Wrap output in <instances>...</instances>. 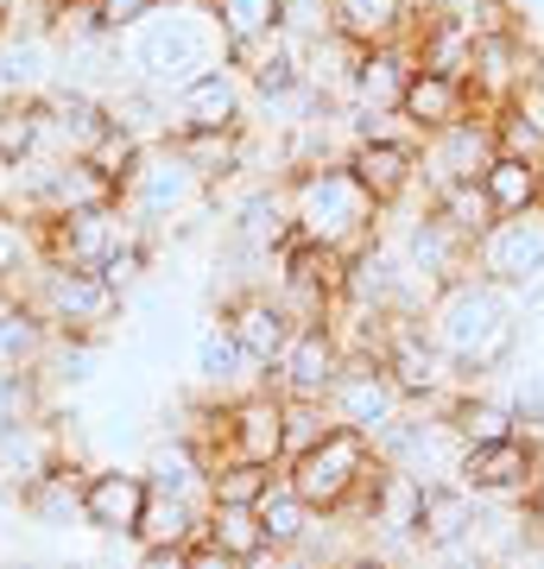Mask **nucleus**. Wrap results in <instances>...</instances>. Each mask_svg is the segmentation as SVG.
I'll use <instances>...</instances> for the list:
<instances>
[{"label":"nucleus","mask_w":544,"mask_h":569,"mask_svg":"<svg viewBox=\"0 0 544 569\" xmlns=\"http://www.w3.org/2000/svg\"><path fill=\"white\" fill-rule=\"evenodd\" d=\"M273 481V468L266 462H241V456H228V462L209 468V500H228V507H254Z\"/></svg>","instance_id":"37"},{"label":"nucleus","mask_w":544,"mask_h":569,"mask_svg":"<svg viewBox=\"0 0 544 569\" xmlns=\"http://www.w3.org/2000/svg\"><path fill=\"white\" fill-rule=\"evenodd\" d=\"M431 209H437V216H444V222L456 228V234H463V241H482L487 228L501 222V216H494V203H487L482 178H475V183H449V190H437V197H431Z\"/></svg>","instance_id":"35"},{"label":"nucleus","mask_w":544,"mask_h":569,"mask_svg":"<svg viewBox=\"0 0 544 569\" xmlns=\"http://www.w3.org/2000/svg\"><path fill=\"white\" fill-rule=\"evenodd\" d=\"M525 512H532V519H538V531H544V475H538V488L525 493Z\"/></svg>","instance_id":"43"},{"label":"nucleus","mask_w":544,"mask_h":569,"mask_svg":"<svg viewBox=\"0 0 544 569\" xmlns=\"http://www.w3.org/2000/svg\"><path fill=\"white\" fill-rule=\"evenodd\" d=\"M58 70H63V58L44 26L0 32V89H7V102H39L44 89L58 82Z\"/></svg>","instance_id":"19"},{"label":"nucleus","mask_w":544,"mask_h":569,"mask_svg":"<svg viewBox=\"0 0 544 569\" xmlns=\"http://www.w3.org/2000/svg\"><path fill=\"white\" fill-rule=\"evenodd\" d=\"M285 197H291V228L317 247H343L355 253L362 241H374L386 228V209L374 203V190L355 178L348 159L310 164V171H291L285 178Z\"/></svg>","instance_id":"4"},{"label":"nucleus","mask_w":544,"mask_h":569,"mask_svg":"<svg viewBox=\"0 0 544 569\" xmlns=\"http://www.w3.org/2000/svg\"><path fill=\"white\" fill-rule=\"evenodd\" d=\"M152 7H159V0H96V20H101V32L127 39L140 20H152Z\"/></svg>","instance_id":"40"},{"label":"nucleus","mask_w":544,"mask_h":569,"mask_svg":"<svg viewBox=\"0 0 544 569\" xmlns=\"http://www.w3.org/2000/svg\"><path fill=\"white\" fill-rule=\"evenodd\" d=\"M468 526H475V493L449 475V481H424V507H418V545L424 557H437L449 545H468Z\"/></svg>","instance_id":"22"},{"label":"nucleus","mask_w":544,"mask_h":569,"mask_svg":"<svg viewBox=\"0 0 544 569\" xmlns=\"http://www.w3.org/2000/svg\"><path fill=\"white\" fill-rule=\"evenodd\" d=\"M202 545L228 550V557H254V550H266L260 512L254 507H228V500H209V507H202Z\"/></svg>","instance_id":"33"},{"label":"nucleus","mask_w":544,"mask_h":569,"mask_svg":"<svg viewBox=\"0 0 544 569\" xmlns=\"http://www.w3.org/2000/svg\"><path fill=\"white\" fill-rule=\"evenodd\" d=\"M222 44H254L279 32V0H202Z\"/></svg>","instance_id":"34"},{"label":"nucleus","mask_w":544,"mask_h":569,"mask_svg":"<svg viewBox=\"0 0 544 569\" xmlns=\"http://www.w3.org/2000/svg\"><path fill=\"white\" fill-rule=\"evenodd\" d=\"M323 406H329V418H336V425L362 430L367 443H374L380 430H393L405 418V392L393 387V373H386L374 355H348Z\"/></svg>","instance_id":"8"},{"label":"nucleus","mask_w":544,"mask_h":569,"mask_svg":"<svg viewBox=\"0 0 544 569\" xmlns=\"http://www.w3.org/2000/svg\"><path fill=\"white\" fill-rule=\"evenodd\" d=\"M228 329H235V342H241L247 361L273 367L285 355V342H291V317H285V305L273 298V291H235V298H222V310H216Z\"/></svg>","instance_id":"20"},{"label":"nucleus","mask_w":544,"mask_h":569,"mask_svg":"<svg viewBox=\"0 0 544 569\" xmlns=\"http://www.w3.org/2000/svg\"><path fill=\"white\" fill-rule=\"evenodd\" d=\"M202 538V507L197 500H171V493H152L140 512V526H133V545H178L190 550Z\"/></svg>","instance_id":"32"},{"label":"nucleus","mask_w":544,"mask_h":569,"mask_svg":"<svg viewBox=\"0 0 544 569\" xmlns=\"http://www.w3.org/2000/svg\"><path fill=\"white\" fill-rule=\"evenodd\" d=\"M121 44H127V70L159 96L184 89L209 63H222V32H216L202 0L197 7H152V20H140Z\"/></svg>","instance_id":"5"},{"label":"nucleus","mask_w":544,"mask_h":569,"mask_svg":"<svg viewBox=\"0 0 544 569\" xmlns=\"http://www.w3.org/2000/svg\"><path fill=\"white\" fill-rule=\"evenodd\" d=\"M0 190H7V164H0Z\"/></svg>","instance_id":"45"},{"label":"nucleus","mask_w":544,"mask_h":569,"mask_svg":"<svg viewBox=\"0 0 544 569\" xmlns=\"http://www.w3.org/2000/svg\"><path fill=\"white\" fill-rule=\"evenodd\" d=\"M343 361L348 355H343V342H336V329L329 323H298L291 342H285V355L266 367V387L279 392V399H329Z\"/></svg>","instance_id":"11"},{"label":"nucleus","mask_w":544,"mask_h":569,"mask_svg":"<svg viewBox=\"0 0 544 569\" xmlns=\"http://www.w3.org/2000/svg\"><path fill=\"white\" fill-rule=\"evenodd\" d=\"M0 108H7V89H0Z\"/></svg>","instance_id":"46"},{"label":"nucleus","mask_w":544,"mask_h":569,"mask_svg":"<svg viewBox=\"0 0 544 569\" xmlns=\"http://www.w3.org/2000/svg\"><path fill=\"white\" fill-rule=\"evenodd\" d=\"M418 7L424 0H329V26L348 44H393L418 20Z\"/></svg>","instance_id":"26"},{"label":"nucleus","mask_w":544,"mask_h":569,"mask_svg":"<svg viewBox=\"0 0 544 569\" xmlns=\"http://www.w3.org/2000/svg\"><path fill=\"white\" fill-rule=\"evenodd\" d=\"M121 209L146 228V234H152V241H171V247L197 241L202 228L216 222L209 183L178 159V146H171V140H152L140 152V164H133L127 183H121Z\"/></svg>","instance_id":"2"},{"label":"nucleus","mask_w":544,"mask_h":569,"mask_svg":"<svg viewBox=\"0 0 544 569\" xmlns=\"http://www.w3.org/2000/svg\"><path fill=\"white\" fill-rule=\"evenodd\" d=\"M140 152H146V140H140V133H127L121 121H108V127H101V140L89 146L82 159H89V164L101 171V178H108L115 190H121V183H127V171L140 164Z\"/></svg>","instance_id":"38"},{"label":"nucleus","mask_w":544,"mask_h":569,"mask_svg":"<svg viewBox=\"0 0 544 569\" xmlns=\"http://www.w3.org/2000/svg\"><path fill=\"white\" fill-rule=\"evenodd\" d=\"M140 475H146V488L152 493H171V500H197V507H209V462H202L184 437H159V443L146 449Z\"/></svg>","instance_id":"23"},{"label":"nucleus","mask_w":544,"mask_h":569,"mask_svg":"<svg viewBox=\"0 0 544 569\" xmlns=\"http://www.w3.org/2000/svg\"><path fill=\"white\" fill-rule=\"evenodd\" d=\"M7 298H20L44 317L51 336H82V342H108L115 323H127V298L101 279L96 266H51V260H26V279L0 284Z\"/></svg>","instance_id":"3"},{"label":"nucleus","mask_w":544,"mask_h":569,"mask_svg":"<svg viewBox=\"0 0 544 569\" xmlns=\"http://www.w3.org/2000/svg\"><path fill=\"white\" fill-rule=\"evenodd\" d=\"M82 475H89L82 462L44 468L39 481H32V488L20 493V512L32 519V526H44V531H70V526H82Z\"/></svg>","instance_id":"25"},{"label":"nucleus","mask_w":544,"mask_h":569,"mask_svg":"<svg viewBox=\"0 0 544 569\" xmlns=\"http://www.w3.org/2000/svg\"><path fill=\"white\" fill-rule=\"evenodd\" d=\"M127 569H190V550H178V545H140Z\"/></svg>","instance_id":"41"},{"label":"nucleus","mask_w":544,"mask_h":569,"mask_svg":"<svg viewBox=\"0 0 544 569\" xmlns=\"http://www.w3.org/2000/svg\"><path fill=\"white\" fill-rule=\"evenodd\" d=\"M412 70H418V63H412L405 39H393V44H362V58H355V70H348L343 102L362 108V114H399Z\"/></svg>","instance_id":"18"},{"label":"nucleus","mask_w":544,"mask_h":569,"mask_svg":"<svg viewBox=\"0 0 544 569\" xmlns=\"http://www.w3.org/2000/svg\"><path fill=\"white\" fill-rule=\"evenodd\" d=\"M538 443H544V430H538Z\"/></svg>","instance_id":"47"},{"label":"nucleus","mask_w":544,"mask_h":569,"mask_svg":"<svg viewBox=\"0 0 544 569\" xmlns=\"http://www.w3.org/2000/svg\"><path fill=\"white\" fill-rule=\"evenodd\" d=\"M475 272L520 298V310H544V203L501 216L475 241Z\"/></svg>","instance_id":"6"},{"label":"nucleus","mask_w":544,"mask_h":569,"mask_svg":"<svg viewBox=\"0 0 544 569\" xmlns=\"http://www.w3.org/2000/svg\"><path fill=\"white\" fill-rule=\"evenodd\" d=\"M190 569H241V557H228V550H216V545H190Z\"/></svg>","instance_id":"42"},{"label":"nucleus","mask_w":544,"mask_h":569,"mask_svg":"<svg viewBox=\"0 0 544 569\" xmlns=\"http://www.w3.org/2000/svg\"><path fill=\"white\" fill-rule=\"evenodd\" d=\"M393 247H399V260L412 266L424 284H437V291L475 266V241H463V234H456L431 203H418L399 228H393Z\"/></svg>","instance_id":"12"},{"label":"nucleus","mask_w":544,"mask_h":569,"mask_svg":"<svg viewBox=\"0 0 544 569\" xmlns=\"http://www.w3.org/2000/svg\"><path fill=\"white\" fill-rule=\"evenodd\" d=\"M399 114L418 127V133H437V127H449V121H463L468 114V82L444 77V70H412Z\"/></svg>","instance_id":"28"},{"label":"nucleus","mask_w":544,"mask_h":569,"mask_svg":"<svg viewBox=\"0 0 544 569\" xmlns=\"http://www.w3.org/2000/svg\"><path fill=\"white\" fill-rule=\"evenodd\" d=\"M44 348H51L44 317L32 305H20V298L0 291V373H7V367H39Z\"/></svg>","instance_id":"31"},{"label":"nucleus","mask_w":544,"mask_h":569,"mask_svg":"<svg viewBox=\"0 0 544 569\" xmlns=\"http://www.w3.org/2000/svg\"><path fill=\"white\" fill-rule=\"evenodd\" d=\"M520 298L501 291L468 266L463 279H449L431 310H424V336L449 355V367L463 373V387H482L487 373H506V361L520 355Z\"/></svg>","instance_id":"1"},{"label":"nucleus","mask_w":544,"mask_h":569,"mask_svg":"<svg viewBox=\"0 0 544 569\" xmlns=\"http://www.w3.org/2000/svg\"><path fill=\"white\" fill-rule=\"evenodd\" d=\"M228 456L285 468V399L273 387H254V392H235L228 399Z\"/></svg>","instance_id":"16"},{"label":"nucleus","mask_w":544,"mask_h":569,"mask_svg":"<svg viewBox=\"0 0 544 569\" xmlns=\"http://www.w3.org/2000/svg\"><path fill=\"white\" fill-rule=\"evenodd\" d=\"M449 430H456V443L463 449H487V443H506V437H520V418L506 406V392H487V387H463L449 399Z\"/></svg>","instance_id":"24"},{"label":"nucleus","mask_w":544,"mask_h":569,"mask_svg":"<svg viewBox=\"0 0 544 569\" xmlns=\"http://www.w3.org/2000/svg\"><path fill=\"white\" fill-rule=\"evenodd\" d=\"M178 127H254L241 70H235V63H209L202 77L171 89V133H178Z\"/></svg>","instance_id":"15"},{"label":"nucleus","mask_w":544,"mask_h":569,"mask_svg":"<svg viewBox=\"0 0 544 569\" xmlns=\"http://www.w3.org/2000/svg\"><path fill=\"white\" fill-rule=\"evenodd\" d=\"M254 512H260V531H266V545H273V550H298L304 538L317 531V519H323V512L291 488V475H285V468H273V481H266V493L254 500Z\"/></svg>","instance_id":"27"},{"label":"nucleus","mask_w":544,"mask_h":569,"mask_svg":"<svg viewBox=\"0 0 544 569\" xmlns=\"http://www.w3.org/2000/svg\"><path fill=\"white\" fill-rule=\"evenodd\" d=\"M482 190H487V203H494V216H520V209H538V203H544V164L494 152V164L482 171Z\"/></svg>","instance_id":"29"},{"label":"nucleus","mask_w":544,"mask_h":569,"mask_svg":"<svg viewBox=\"0 0 544 569\" xmlns=\"http://www.w3.org/2000/svg\"><path fill=\"white\" fill-rule=\"evenodd\" d=\"M494 121L487 114H463V121H449L437 127V133H424L418 146V178L424 190L437 197V190H449V183H475L494 164Z\"/></svg>","instance_id":"9"},{"label":"nucleus","mask_w":544,"mask_h":569,"mask_svg":"<svg viewBox=\"0 0 544 569\" xmlns=\"http://www.w3.org/2000/svg\"><path fill=\"white\" fill-rule=\"evenodd\" d=\"M544 475V443L538 437H506V443H487V449H463L456 462V481H463L475 500H525L538 488Z\"/></svg>","instance_id":"10"},{"label":"nucleus","mask_w":544,"mask_h":569,"mask_svg":"<svg viewBox=\"0 0 544 569\" xmlns=\"http://www.w3.org/2000/svg\"><path fill=\"white\" fill-rule=\"evenodd\" d=\"M418 146L424 140H355V146H348L355 178L374 190V203H380V209L431 203V190H424V178H418Z\"/></svg>","instance_id":"14"},{"label":"nucleus","mask_w":544,"mask_h":569,"mask_svg":"<svg viewBox=\"0 0 544 569\" xmlns=\"http://www.w3.org/2000/svg\"><path fill=\"white\" fill-rule=\"evenodd\" d=\"M171 146L209 190H228L247 178V127H178Z\"/></svg>","instance_id":"21"},{"label":"nucleus","mask_w":544,"mask_h":569,"mask_svg":"<svg viewBox=\"0 0 544 569\" xmlns=\"http://www.w3.org/2000/svg\"><path fill=\"white\" fill-rule=\"evenodd\" d=\"M51 159V108L39 102H7L0 108V164Z\"/></svg>","instance_id":"30"},{"label":"nucleus","mask_w":544,"mask_h":569,"mask_svg":"<svg viewBox=\"0 0 544 569\" xmlns=\"http://www.w3.org/2000/svg\"><path fill=\"white\" fill-rule=\"evenodd\" d=\"M146 500H152V488H146L140 468L127 462H96L82 475V526L96 538H133Z\"/></svg>","instance_id":"13"},{"label":"nucleus","mask_w":544,"mask_h":569,"mask_svg":"<svg viewBox=\"0 0 544 569\" xmlns=\"http://www.w3.org/2000/svg\"><path fill=\"white\" fill-rule=\"evenodd\" d=\"M159 7H197V0H159Z\"/></svg>","instance_id":"44"},{"label":"nucleus","mask_w":544,"mask_h":569,"mask_svg":"<svg viewBox=\"0 0 544 569\" xmlns=\"http://www.w3.org/2000/svg\"><path fill=\"white\" fill-rule=\"evenodd\" d=\"M494 146H501L506 159H532V164H544V121H538V114H532L525 102L494 108Z\"/></svg>","instance_id":"36"},{"label":"nucleus","mask_w":544,"mask_h":569,"mask_svg":"<svg viewBox=\"0 0 544 569\" xmlns=\"http://www.w3.org/2000/svg\"><path fill=\"white\" fill-rule=\"evenodd\" d=\"M329 430H336V418H329L323 399H285V462L304 456L310 443H323Z\"/></svg>","instance_id":"39"},{"label":"nucleus","mask_w":544,"mask_h":569,"mask_svg":"<svg viewBox=\"0 0 544 569\" xmlns=\"http://www.w3.org/2000/svg\"><path fill=\"white\" fill-rule=\"evenodd\" d=\"M190 373H197V387L216 392V399H235V392L266 387V367L247 361L241 342H235V329H228L222 317H202L197 342H190Z\"/></svg>","instance_id":"17"},{"label":"nucleus","mask_w":544,"mask_h":569,"mask_svg":"<svg viewBox=\"0 0 544 569\" xmlns=\"http://www.w3.org/2000/svg\"><path fill=\"white\" fill-rule=\"evenodd\" d=\"M374 462H380V456H374V443H367L362 430L336 425L323 443H310L304 456H291V462H285V475H291V488H298L317 512H343L348 500L367 488Z\"/></svg>","instance_id":"7"}]
</instances>
